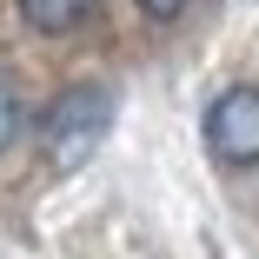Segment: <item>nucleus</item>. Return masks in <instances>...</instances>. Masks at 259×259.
I'll return each instance as SVG.
<instances>
[{
  "label": "nucleus",
  "mask_w": 259,
  "mask_h": 259,
  "mask_svg": "<svg viewBox=\"0 0 259 259\" xmlns=\"http://www.w3.org/2000/svg\"><path fill=\"white\" fill-rule=\"evenodd\" d=\"M107 126H113V93L107 87H67L54 107H47V120H40V153H47V166L54 173H73V166H87L93 160V146L107 140Z\"/></svg>",
  "instance_id": "1"
},
{
  "label": "nucleus",
  "mask_w": 259,
  "mask_h": 259,
  "mask_svg": "<svg viewBox=\"0 0 259 259\" xmlns=\"http://www.w3.org/2000/svg\"><path fill=\"white\" fill-rule=\"evenodd\" d=\"M206 146L226 166H259V87H226L206 107Z\"/></svg>",
  "instance_id": "2"
},
{
  "label": "nucleus",
  "mask_w": 259,
  "mask_h": 259,
  "mask_svg": "<svg viewBox=\"0 0 259 259\" xmlns=\"http://www.w3.org/2000/svg\"><path fill=\"white\" fill-rule=\"evenodd\" d=\"M140 7H146L153 20H173V14H186V0H140Z\"/></svg>",
  "instance_id": "5"
},
{
  "label": "nucleus",
  "mask_w": 259,
  "mask_h": 259,
  "mask_svg": "<svg viewBox=\"0 0 259 259\" xmlns=\"http://www.w3.org/2000/svg\"><path fill=\"white\" fill-rule=\"evenodd\" d=\"M14 133H20V87H14V73H0V146Z\"/></svg>",
  "instance_id": "4"
},
{
  "label": "nucleus",
  "mask_w": 259,
  "mask_h": 259,
  "mask_svg": "<svg viewBox=\"0 0 259 259\" xmlns=\"http://www.w3.org/2000/svg\"><path fill=\"white\" fill-rule=\"evenodd\" d=\"M93 7H100V0H20V14H27L40 33H67V27H80Z\"/></svg>",
  "instance_id": "3"
}]
</instances>
